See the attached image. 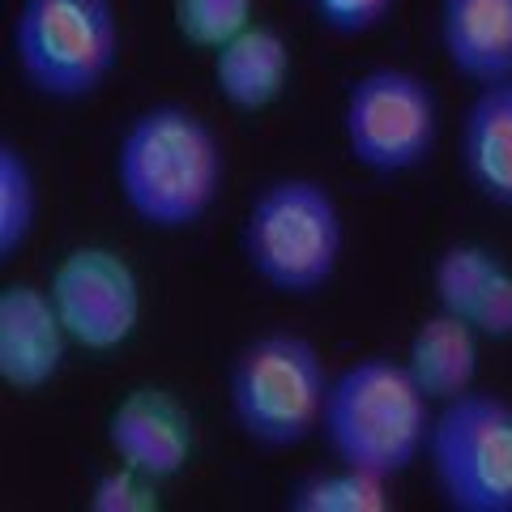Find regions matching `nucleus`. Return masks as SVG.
<instances>
[{"instance_id":"dca6fc26","label":"nucleus","mask_w":512,"mask_h":512,"mask_svg":"<svg viewBox=\"0 0 512 512\" xmlns=\"http://www.w3.org/2000/svg\"><path fill=\"white\" fill-rule=\"evenodd\" d=\"M495 269H500V252H491L487 244H474V239L448 244L436 256V265H431V291H436V308L470 320V312L478 308V299H483Z\"/></svg>"},{"instance_id":"6ab92c4d","label":"nucleus","mask_w":512,"mask_h":512,"mask_svg":"<svg viewBox=\"0 0 512 512\" xmlns=\"http://www.w3.org/2000/svg\"><path fill=\"white\" fill-rule=\"evenodd\" d=\"M158 478H150L146 470L128 466V461H116L111 470H103L90 483L86 508L90 512H158L163 500H158Z\"/></svg>"},{"instance_id":"9d476101","label":"nucleus","mask_w":512,"mask_h":512,"mask_svg":"<svg viewBox=\"0 0 512 512\" xmlns=\"http://www.w3.org/2000/svg\"><path fill=\"white\" fill-rule=\"evenodd\" d=\"M69 346L73 338L47 286H0V380L13 393H43L64 372Z\"/></svg>"},{"instance_id":"39448f33","label":"nucleus","mask_w":512,"mask_h":512,"mask_svg":"<svg viewBox=\"0 0 512 512\" xmlns=\"http://www.w3.org/2000/svg\"><path fill=\"white\" fill-rule=\"evenodd\" d=\"M124 30L111 0H22L9 26L13 69L47 103H82L116 73Z\"/></svg>"},{"instance_id":"4468645a","label":"nucleus","mask_w":512,"mask_h":512,"mask_svg":"<svg viewBox=\"0 0 512 512\" xmlns=\"http://www.w3.org/2000/svg\"><path fill=\"white\" fill-rule=\"evenodd\" d=\"M478 342L483 338H478V329L470 325V320H461V316L444 312V308L423 316L410 346H406V367H410L414 384H419L436 406L453 402V397L474 389Z\"/></svg>"},{"instance_id":"aec40b11","label":"nucleus","mask_w":512,"mask_h":512,"mask_svg":"<svg viewBox=\"0 0 512 512\" xmlns=\"http://www.w3.org/2000/svg\"><path fill=\"white\" fill-rule=\"evenodd\" d=\"M312 18L333 30V35H372L376 26L389 22V13L397 9V0H308Z\"/></svg>"},{"instance_id":"f3484780","label":"nucleus","mask_w":512,"mask_h":512,"mask_svg":"<svg viewBox=\"0 0 512 512\" xmlns=\"http://www.w3.org/2000/svg\"><path fill=\"white\" fill-rule=\"evenodd\" d=\"M39 222V180L30 158L0 141V261H13L35 235Z\"/></svg>"},{"instance_id":"20e7f679","label":"nucleus","mask_w":512,"mask_h":512,"mask_svg":"<svg viewBox=\"0 0 512 512\" xmlns=\"http://www.w3.org/2000/svg\"><path fill=\"white\" fill-rule=\"evenodd\" d=\"M329 384L333 372L316 342L291 329L256 333L235 350L227 372L231 419L256 448H299L320 431Z\"/></svg>"},{"instance_id":"7ed1b4c3","label":"nucleus","mask_w":512,"mask_h":512,"mask_svg":"<svg viewBox=\"0 0 512 512\" xmlns=\"http://www.w3.org/2000/svg\"><path fill=\"white\" fill-rule=\"evenodd\" d=\"M342 210L325 184L278 175L252 197L239 231V252L274 295L308 299L325 291L342 265Z\"/></svg>"},{"instance_id":"f8f14e48","label":"nucleus","mask_w":512,"mask_h":512,"mask_svg":"<svg viewBox=\"0 0 512 512\" xmlns=\"http://www.w3.org/2000/svg\"><path fill=\"white\" fill-rule=\"evenodd\" d=\"M440 47L474 86L512 82V0H440Z\"/></svg>"},{"instance_id":"a211bd4d","label":"nucleus","mask_w":512,"mask_h":512,"mask_svg":"<svg viewBox=\"0 0 512 512\" xmlns=\"http://www.w3.org/2000/svg\"><path fill=\"white\" fill-rule=\"evenodd\" d=\"M175 35L197 52H218L239 30L252 26V0H171Z\"/></svg>"},{"instance_id":"6e6552de","label":"nucleus","mask_w":512,"mask_h":512,"mask_svg":"<svg viewBox=\"0 0 512 512\" xmlns=\"http://www.w3.org/2000/svg\"><path fill=\"white\" fill-rule=\"evenodd\" d=\"M56 312L77 350L111 355L137 338L141 325V278L107 244H77L56 261L47 278Z\"/></svg>"},{"instance_id":"412c9836","label":"nucleus","mask_w":512,"mask_h":512,"mask_svg":"<svg viewBox=\"0 0 512 512\" xmlns=\"http://www.w3.org/2000/svg\"><path fill=\"white\" fill-rule=\"evenodd\" d=\"M470 325L478 329V338H487V342H512V269L504 261L491 274L478 308L470 312Z\"/></svg>"},{"instance_id":"423d86ee","label":"nucleus","mask_w":512,"mask_h":512,"mask_svg":"<svg viewBox=\"0 0 512 512\" xmlns=\"http://www.w3.org/2000/svg\"><path fill=\"white\" fill-rule=\"evenodd\" d=\"M427 466L453 512H512V402L466 389L436 406Z\"/></svg>"},{"instance_id":"1a4fd4ad","label":"nucleus","mask_w":512,"mask_h":512,"mask_svg":"<svg viewBox=\"0 0 512 512\" xmlns=\"http://www.w3.org/2000/svg\"><path fill=\"white\" fill-rule=\"evenodd\" d=\"M107 448L116 461L171 483L192 466L197 423L192 410L163 384H137L107 414Z\"/></svg>"},{"instance_id":"0eeeda50","label":"nucleus","mask_w":512,"mask_h":512,"mask_svg":"<svg viewBox=\"0 0 512 512\" xmlns=\"http://www.w3.org/2000/svg\"><path fill=\"white\" fill-rule=\"evenodd\" d=\"M440 103L419 73L380 69L359 73L342 103V137L350 158L372 175H406L436 150Z\"/></svg>"},{"instance_id":"9b49d317","label":"nucleus","mask_w":512,"mask_h":512,"mask_svg":"<svg viewBox=\"0 0 512 512\" xmlns=\"http://www.w3.org/2000/svg\"><path fill=\"white\" fill-rule=\"evenodd\" d=\"M210 73L222 103L231 111H244V116H256V111L274 107L291 86V43L282 30L252 22L231 43L218 47Z\"/></svg>"},{"instance_id":"f03ea898","label":"nucleus","mask_w":512,"mask_h":512,"mask_svg":"<svg viewBox=\"0 0 512 512\" xmlns=\"http://www.w3.org/2000/svg\"><path fill=\"white\" fill-rule=\"evenodd\" d=\"M431 419L436 402L414 384L406 359L367 355L333 376L316 436L333 461L393 483L427 457Z\"/></svg>"},{"instance_id":"ddd939ff","label":"nucleus","mask_w":512,"mask_h":512,"mask_svg":"<svg viewBox=\"0 0 512 512\" xmlns=\"http://www.w3.org/2000/svg\"><path fill=\"white\" fill-rule=\"evenodd\" d=\"M457 163L478 197L512 210V82L478 86L461 116Z\"/></svg>"},{"instance_id":"2eb2a0df","label":"nucleus","mask_w":512,"mask_h":512,"mask_svg":"<svg viewBox=\"0 0 512 512\" xmlns=\"http://www.w3.org/2000/svg\"><path fill=\"white\" fill-rule=\"evenodd\" d=\"M286 508L291 512H389L393 495H389V478L333 461V466L312 470L299 483H291Z\"/></svg>"},{"instance_id":"f257e3e1","label":"nucleus","mask_w":512,"mask_h":512,"mask_svg":"<svg viewBox=\"0 0 512 512\" xmlns=\"http://www.w3.org/2000/svg\"><path fill=\"white\" fill-rule=\"evenodd\" d=\"M120 201L150 231H192L218 205L227 184V150L210 120L192 107L154 103L137 111L116 141Z\"/></svg>"}]
</instances>
